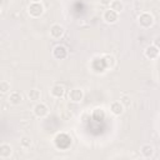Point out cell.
I'll use <instances>...</instances> for the list:
<instances>
[{"instance_id":"obj_24","label":"cell","mask_w":160,"mask_h":160,"mask_svg":"<svg viewBox=\"0 0 160 160\" xmlns=\"http://www.w3.org/2000/svg\"><path fill=\"white\" fill-rule=\"evenodd\" d=\"M30 1H31V2H41L42 0H30Z\"/></svg>"},{"instance_id":"obj_15","label":"cell","mask_w":160,"mask_h":160,"mask_svg":"<svg viewBox=\"0 0 160 160\" xmlns=\"http://www.w3.org/2000/svg\"><path fill=\"white\" fill-rule=\"evenodd\" d=\"M140 152H141V155H142L145 159L152 158V155H154V148H152V145H150V144H144V145L141 146V149H140Z\"/></svg>"},{"instance_id":"obj_1","label":"cell","mask_w":160,"mask_h":160,"mask_svg":"<svg viewBox=\"0 0 160 160\" xmlns=\"http://www.w3.org/2000/svg\"><path fill=\"white\" fill-rule=\"evenodd\" d=\"M155 22V19H154V15L149 11H142L139 18H138V24L140 25V28L142 29H149L154 25Z\"/></svg>"},{"instance_id":"obj_14","label":"cell","mask_w":160,"mask_h":160,"mask_svg":"<svg viewBox=\"0 0 160 160\" xmlns=\"http://www.w3.org/2000/svg\"><path fill=\"white\" fill-rule=\"evenodd\" d=\"M101 59H102L104 65H105L106 69H112L115 66V64H116V60H115V58L111 54H104L101 56Z\"/></svg>"},{"instance_id":"obj_18","label":"cell","mask_w":160,"mask_h":160,"mask_svg":"<svg viewBox=\"0 0 160 160\" xmlns=\"http://www.w3.org/2000/svg\"><path fill=\"white\" fill-rule=\"evenodd\" d=\"M124 4H122V1H120V0H112L111 1V4H110V9H112V10H115L116 12H121L122 10H124Z\"/></svg>"},{"instance_id":"obj_19","label":"cell","mask_w":160,"mask_h":160,"mask_svg":"<svg viewBox=\"0 0 160 160\" xmlns=\"http://www.w3.org/2000/svg\"><path fill=\"white\" fill-rule=\"evenodd\" d=\"M32 145V139L30 136H21L20 139V146L22 149H30Z\"/></svg>"},{"instance_id":"obj_12","label":"cell","mask_w":160,"mask_h":160,"mask_svg":"<svg viewBox=\"0 0 160 160\" xmlns=\"http://www.w3.org/2000/svg\"><path fill=\"white\" fill-rule=\"evenodd\" d=\"M110 111L115 116H120L124 112V104L121 101H112L110 104Z\"/></svg>"},{"instance_id":"obj_9","label":"cell","mask_w":160,"mask_h":160,"mask_svg":"<svg viewBox=\"0 0 160 160\" xmlns=\"http://www.w3.org/2000/svg\"><path fill=\"white\" fill-rule=\"evenodd\" d=\"M144 55H145V58L149 59V60H155V59L159 58V55H160V50H159L155 45L151 44V45H149V46L145 48V50H144Z\"/></svg>"},{"instance_id":"obj_5","label":"cell","mask_w":160,"mask_h":160,"mask_svg":"<svg viewBox=\"0 0 160 160\" xmlns=\"http://www.w3.org/2000/svg\"><path fill=\"white\" fill-rule=\"evenodd\" d=\"M32 112H34V115H35L36 118L42 119V118L48 116V114H49V108H48L46 104H44V102H36V104L34 105V108H32Z\"/></svg>"},{"instance_id":"obj_13","label":"cell","mask_w":160,"mask_h":160,"mask_svg":"<svg viewBox=\"0 0 160 160\" xmlns=\"http://www.w3.org/2000/svg\"><path fill=\"white\" fill-rule=\"evenodd\" d=\"M8 101H9L11 105H19V104H21V101H22V95H21L19 91H11V92L9 94Z\"/></svg>"},{"instance_id":"obj_11","label":"cell","mask_w":160,"mask_h":160,"mask_svg":"<svg viewBox=\"0 0 160 160\" xmlns=\"http://www.w3.org/2000/svg\"><path fill=\"white\" fill-rule=\"evenodd\" d=\"M11 155H12V148H11V145L10 144H6V142H2L0 145V159L6 160Z\"/></svg>"},{"instance_id":"obj_10","label":"cell","mask_w":160,"mask_h":160,"mask_svg":"<svg viewBox=\"0 0 160 160\" xmlns=\"http://www.w3.org/2000/svg\"><path fill=\"white\" fill-rule=\"evenodd\" d=\"M50 95L54 99H61L65 95V88L62 85H60V84H55L50 89Z\"/></svg>"},{"instance_id":"obj_23","label":"cell","mask_w":160,"mask_h":160,"mask_svg":"<svg viewBox=\"0 0 160 160\" xmlns=\"http://www.w3.org/2000/svg\"><path fill=\"white\" fill-rule=\"evenodd\" d=\"M111 1H112V0H100V4L104 5V6H110Z\"/></svg>"},{"instance_id":"obj_17","label":"cell","mask_w":160,"mask_h":160,"mask_svg":"<svg viewBox=\"0 0 160 160\" xmlns=\"http://www.w3.org/2000/svg\"><path fill=\"white\" fill-rule=\"evenodd\" d=\"M40 96H41V92H40V90H38V89H30V90L28 91V99L31 100V101H38V100H40Z\"/></svg>"},{"instance_id":"obj_6","label":"cell","mask_w":160,"mask_h":160,"mask_svg":"<svg viewBox=\"0 0 160 160\" xmlns=\"http://www.w3.org/2000/svg\"><path fill=\"white\" fill-rule=\"evenodd\" d=\"M102 20L106 22V24H115V22H118V20H119V12H116L115 10H112V9H106L105 11H104V14H102Z\"/></svg>"},{"instance_id":"obj_21","label":"cell","mask_w":160,"mask_h":160,"mask_svg":"<svg viewBox=\"0 0 160 160\" xmlns=\"http://www.w3.org/2000/svg\"><path fill=\"white\" fill-rule=\"evenodd\" d=\"M152 45H155V46L160 50V35H156V36L154 38V40H152Z\"/></svg>"},{"instance_id":"obj_16","label":"cell","mask_w":160,"mask_h":160,"mask_svg":"<svg viewBox=\"0 0 160 160\" xmlns=\"http://www.w3.org/2000/svg\"><path fill=\"white\" fill-rule=\"evenodd\" d=\"M91 118L95 121H101L105 119V110L102 108H95L91 112Z\"/></svg>"},{"instance_id":"obj_20","label":"cell","mask_w":160,"mask_h":160,"mask_svg":"<svg viewBox=\"0 0 160 160\" xmlns=\"http://www.w3.org/2000/svg\"><path fill=\"white\" fill-rule=\"evenodd\" d=\"M0 91H1V94H6L10 91V84L6 80H2L0 82Z\"/></svg>"},{"instance_id":"obj_22","label":"cell","mask_w":160,"mask_h":160,"mask_svg":"<svg viewBox=\"0 0 160 160\" xmlns=\"http://www.w3.org/2000/svg\"><path fill=\"white\" fill-rule=\"evenodd\" d=\"M120 101H121V102L124 104V106H125V105H130V101H131V100H130V98H128V96H122Z\"/></svg>"},{"instance_id":"obj_7","label":"cell","mask_w":160,"mask_h":160,"mask_svg":"<svg viewBox=\"0 0 160 160\" xmlns=\"http://www.w3.org/2000/svg\"><path fill=\"white\" fill-rule=\"evenodd\" d=\"M64 34H65V28H64L62 25H60V24H54V25H51V28H50V36H51L54 40L61 39V38L64 36Z\"/></svg>"},{"instance_id":"obj_2","label":"cell","mask_w":160,"mask_h":160,"mask_svg":"<svg viewBox=\"0 0 160 160\" xmlns=\"http://www.w3.org/2000/svg\"><path fill=\"white\" fill-rule=\"evenodd\" d=\"M54 142H55V146L58 149L65 150V149H68L71 145V138L68 134H65V132H60V134H58L55 136Z\"/></svg>"},{"instance_id":"obj_3","label":"cell","mask_w":160,"mask_h":160,"mask_svg":"<svg viewBox=\"0 0 160 160\" xmlns=\"http://www.w3.org/2000/svg\"><path fill=\"white\" fill-rule=\"evenodd\" d=\"M44 11H45V8H44V5L41 2H30L29 8H28L29 15L31 18H34V19L40 18L44 14Z\"/></svg>"},{"instance_id":"obj_4","label":"cell","mask_w":160,"mask_h":160,"mask_svg":"<svg viewBox=\"0 0 160 160\" xmlns=\"http://www.w3.org/2000/svg\"><path fill=\"white\" fill-rule=\"evenodd\" d=\"M69 55V51L66 49V46L61 45V44H58L52 48V56L56 59V60H65Z\"/></svg>"},{"instance_id":"obj_8","label":"cell","mask_w":160,"mask_h":160,"mask_svg":"<svg viewBox=\"0 0 160 160\" xmlns=\"http://www.w3.org/2000/svg\"><path fill=\"white\" fill-rule=\"evenodd\" d=\"M84 99V91L79 88H74L69 91V100L71 102H75V104H79Z\"/></svg>"}]
</instances>
